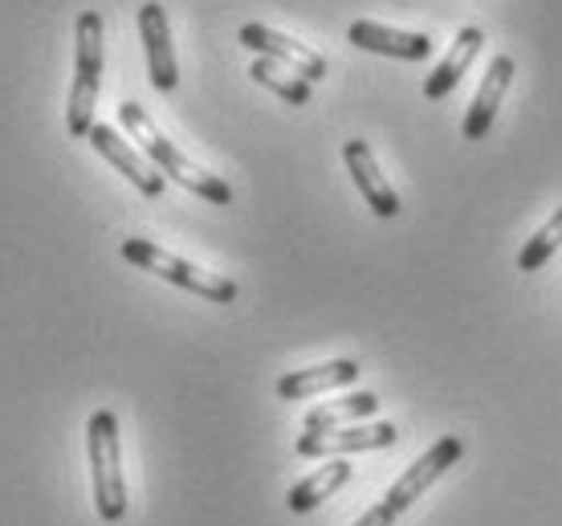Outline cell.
<instances>
[{
	"mask_svg": "<svg viewBox=\"0 0 562 526\" xmlns=\"http://www.w3.org/2000/svg\"><path fill=\"white\" fill-rule=\"evenodd\" d=\"M119 123L127 127V135L139 143L143 156L151 159L155 168L164 171L168 180H176V184L188 188V192H196V197L209 200V204H233V188H228L221 176H212V171L196 168L192 159L183 156L180 147H176L164 131L155 127L151 114L143 111L139 102H123V107H119Z\"/></svg>",
	"mask_w": 562,
	"mask_h": 526,
	"instance_id": "cell-1",
	"label": "cell"
},
{
	"mask_svg": "<svg viewBox=\"0 0 562 526\" xmlns=\"http://www.w3.org/2000/svg\"><path fill=\"white\" fill-rule=\"evenodd\" d=\"M74 86H70V107H66V131L74 139H86L94 127V102H99L102 86V16L94 9L78 13L74 25Z\"/></svg>",
	"mask_w": 562,
	"mask_h": 526,
	"instance_id": "cell-2",
	"label": "cell"
},
{
	"mask_svg": "<svg viewBox=\"0 0 562 526\" xmlns=\"http://www.w3.org/2000/svg\"><path fill=\"white\" fill-rule=\"evenodd\" d=\"M86 454H90V478H94V506L102 523H119L127 514V482L119 461V421L111 409H99L86 425Z\"/></svg>",
	"mask_w": 562,
	"mask_h": 526,
	"instance_id": "cell-3",
	"label": "cell"
},
{
	"mask_svg": "<svg viewBox=\"0 0 562 526\" xmlns=\"http://www.w3.org/2000/svg\"><path fill=\"white\" fill-rule=\"evenodd\" d=\"M123 257H127L131 266L159 273L164 282L180 286V290H192V294H200V299H209V302L237 299V282H233V278L200 270V266H192V261H183V257L168 254V249H159V245H151V242H143V237H127V242H123Z\"/></svg>",
	"mask_w": 562,
	"mask_h": 526,
	"instance_id": "cell-4",
	"label": "cell"
},
{
	"mask_svg": "<svg viewBox=\"0 0 562 526\" xmlns=\"http://www.w3.org/2000/svg\"><path fill=\"white\" fill-rule=\"evenodd\" d=\"M461 457H464V441H461V437H440V441H436L428 454L412 461L408 470H404V478H395L392 490L383 494V502L392 506V514H404L412 502L420 499L424 490H428V485H432L440 473L452 470Z\"/></svg>",
	"mask_w": 562,
	"mask_h": 526,
	"instance_id": "cell-5",
	"label": "cell"
},
{
	"mask_svg": "<svg viewBox=\"0 0 562 526\" xmlns=\"http://www.w3.org/2000/svg\"><path fill=\"white\" fill-rule=\"evenodd\" d=\"M240 45H249L254 54L278 61V66H285V70H294L297 78H306V82H323L326 78V57L306 49V45L294 42V37L278 33V29L249 21V25H240Z\"/></svg>",
	"mask_w": 562,
	"mask_h": 526,
	"instance_id": "cell-6",
	"label": "cell"
},
{
	"mask_svg": "<svg viewBox=\"0 0 562 526\" xmlns=\"http://www.w3.org/2000/svg\"><path fill=\"white\" fill-rule=\"evenodd\" d=\"M392 421H375V425H347L330 428V433H302L297 437V457H338V454H371V449H387L395 445Z\"/></svg>",
	"mask_w": 562,
	"mask_h": 526,
	"instance_id": "cell-7",
	"label": "cell"
},
{
	"mask_svg": "<svg viewBox=\"0 0 562 526\" xmlns=\"http://www.w3.org/2000/svg\"><path fill=\"white\" fill-rule=\"evenodd\" d=\"M86 139L94 143V152H99L102 159H111L114 168L123 171V176H127L131 184L139 188L147 200L164 197V171L155 168V164L143 156V152H135V147H131V143L123 139V135H119L114 127H106V123H94Z\"/></svg>",
	"mask_w": 562,
	"mask_h": 526,
	"instance_id": "cell-8",
	"label": "cell"
},
{
	"mask_svg": "<svg viewBox=\"0 0 562 526\" xmlns=\"http://www.w3.org/2000/svg\"><path fill=\"white\" fill-rule=\"evenodd\" d=\"M139 37L143 49H147V74H151L155 90H176L180 82V70H176V49H171V25H168V9L147 0L139 9Z\"/></svg>",
	"mask_w": 562,
	"mask_h": 526,
	"instance_id": "cell-9",
	"label": "cell"
},
{
	"mask_svg": "<svg viewBox=\"0 0 562 526\" xmlns=\"http://www.w3.org/2000/svg\"><path fill=\"white\" fill-rule=\"evenodd\" d=\"M342 159H347V171H351L355 188L363 192V200L371 204V213L375 216H395L400 213V197H395V188L383 180L380 164L371 156V147L363 139H347L342 143Z\"/></svg>",
	"mask_w": 562,
	"mask_h": 526,
	"instance_id": "cell-10",
	"label": "cell"
},
{
	"mask_svg": "<svg viewBox=\"0 0 562 526\" xmlns=\"http://www.w3.org/2000/svg\"><path fill=\"white\" fill-rule=\"evenodd\" d=\"M351 45L367 49V54H383V57H400V61H424L432 54V42L428 33H408V29H387L375 25V21H355L347 29Z\"/></svg>",
	"mask_w": 562,
	"mask_h": 526,
	"instance_id": "cell-11",
	"label": "cell"
},
{
	"mask_svg": "<svg viewBox=\"0 0 562 526\" xmlns=\"http://www.w3.org/2000/svg\"><path fill=\"white\" fill-rule=\"evenodd\" d=\"M509 82H514V57L497 54L490 61V74H485V82H481L477 99H473V107H469V114H464L461 135L469 143L485 139V131L493 127V119H497V107H502V99H506Z\"/></svg>",
	"mask_w": 562,
	"mask_h": 526,
	"instance_id": "cell-12",
	"label": "cell"
},
{
	"mask_svg": "<svg viewBox=\"0 0 562 526\" xmlns=\"http://www.w3.org/2000/svg\"><path fill=\"white\" fill-rule=\"evenodd\" d=\"M481 45H485V33H481L477 25L461 29V33H457V42H452V49H449V57H445V61L428 74V82H424V99H428V102L449 99L452 90H457V82L469 74L473 57L481 54Z\"/></svg>",
	"mask_w": 562,
	"mask_h": 526,
	"instance_id": "cell-13",
	"label": "cell"
},
{
	"mask_svg": "<svg viewBox=\"0 0 562 526\" xmlns=\"http://www.w3.org/2000/svg\"><path fill=\"white\" fill-rule=\"evenodd\" d=\"M359 371L363 368H359L355 359H330L323 368H297L278 380V396L306 400V396H318V392H330V388H347L359 380Z\"/></svg>",
	"mask_w": 562,
	"mask_h": 526,
	"instance_id": "cell-14",
	"label": "cell"
},
{
	"mask_svg": "<svg viewBox=\"0 0 562 526\" xmlns=\"http://www.w3.org/2000/svg\"><path fill=\"white\" fill-rule=\"evenodd\" d=\"M351 466L347 461H330V466H323L318 473H310V478H302V482L290 490V499H285V506L294 514H306L314 511V506H323L330 494H338L342 485L351 482Z\"/></svg>",
	"mask_w": 562,
	"mask_h": 526,
	"instance_id": "cell-15",
	"label": "cell"
},
{
	"mask_svg": "<svg viewBox=\"0 0 562 526\" xmlns=\"http://www.w3.org/2000/svg\"><path fill=\"white\" fill-rule=\"evenodd\" d=\"M375 409H380V396H375V392H351V396L330 400L323 409H310L302 425H306V433H330V428H347V425H355V421H363V416H371Z\"/></svg>",
	"mask_w": 562,
	"mask_h": 526,
	"instance_id": "cell-16",
	"label": "cell"
},
{
	"mask_svg": "<svg viewBox=\"0 0 562 526\" xmlns=\"http://www.w3.org/2000/svg\"><path fill=\"white\" fill-rule=\"evenodd\" d=\"M249 74H254L257 86L273 90V94H278V99H285L290 107H306V102H310V82H306V78H297L294 70H285V66L269 61V57H257Z\"/></svg>",
	"mask_w": 562,
	"mask_h": 526,
	"instance_id": "cell-17",
	"label": "cell"
},
{
	"mask_svg": "<svg viewBox=\"0 0 562 526\" xmlns=\"http://www.w3.org/2000/svg\"><path fill=\"white\" fill-rule=\"evenodd\" d=\"M559 245H562V209L554 216H550L547 225L538 228L530 242L521 245V254H518V270H526V273H535V270H542L550 257L559 254Z\"/></svg>",
	"mask_w": 562,
	"mask_h": 526,
	"instance_id": "cell-18",
	"label": "cell"
},
{
	"mask_svg": "<svg viewBox=\"0 0 562 526\" xmlns=\"http://www.w3.org/2000/svg\"><path fill=\"white\" fill-rule=\"evenodd\" d=\"M392 523H395L392 506H387V502H380V506H371V511H367L355 526H392Z\"/></svg>",
	"mask_w": 562,
	"mask_h": 526,
	"instance_id": "cell-19",
	"label": "cell"
}]
</instances>
